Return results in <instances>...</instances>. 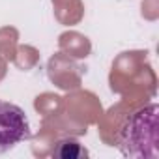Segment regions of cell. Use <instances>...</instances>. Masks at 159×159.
Here are the masks:
<instances>
[{
	"mask_svg": "<svg viewBox=\"0 0 159 159\" xmlns=\"http://www.w3.org/2000/svg\"><path fill=\"white\" fill-rule=\"evenodd\" d=\"M32 137L26 112L10 101L0 99V153L10 152Z\"/></svg>",
	"mask_w": 159,
	"mask_h": 159,
	"instance_id": "2",
	"label": "cell"
},
{
	"mask_svg": "<svg viewBox=\"0 0 159 159\" xmlns=\"http://www.w3.org/2000/svg\"><path fill=\"white\" fill-rule=\"evenodd\" d=\"M116 142L127 157H157V105L131 112L120 125Z\"/></svg>",
	"mask_w": 159,
	"mask_h": 159,
	"instance_id": "1",
	"label": "cell"
},
{
	"mask_svg": "<svg viewBox=\"0 0 159 159\" xmlns=\"http://www.w3.org/2000/svg\"><path fill=\"white\" fill-rule=\"evenodd\" d=\"M54 155L62 157V159H79V157H86L88 152L83 148V144L79 142V140H75V139H64L54 148Z\"/></svg>",
	"mask_w": 159,
	"mask_h": 159,
	"instance_id": "3",
	"label": "cell"
}]
</instances>
